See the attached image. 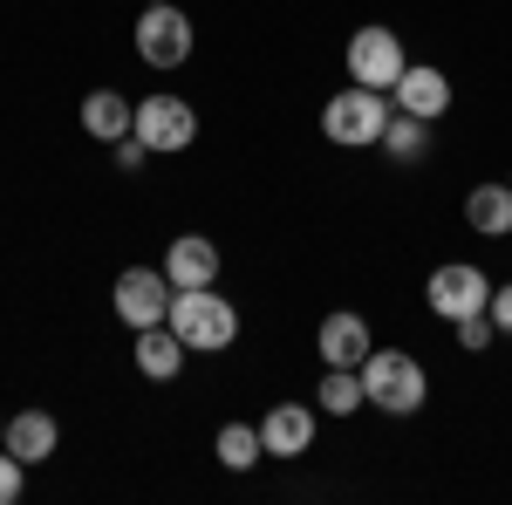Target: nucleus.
<instances>
[{
    "label": "nucleus",
    "instance_id": "0eeeda50",
    "mask_svg": "<svg viewBox=\"0 0 512 505\" xmlns=\"http://www.w3.org/2000/svg\"><path fill=\"white\" fill-rule=\"evenodd\" d=\"M171 294H178V287L164 280V267H123L110 301H117V314L130 328H158L164 314H171Z\"/></svg>",
    "mask_w": 512,
    "mask_h": 505
},
{
    "label": "nucleus",
    "instance_id": "2eb2a0df",
    "mask_svg": "<svg viewBox=\"0 0 512 505\" xmlns=\"http://www.w3.org/2000/svg\"><path fill=\"white\" fill-rule=\"evenodd\" d=\"M185 342L171 335V321H158V328H137V369L151 376V383H171L178 369H185Z\"/></svg>",
    "mask_w": 512,
    "mask_h": 505
},
{
    "label": "nucleus",
    "instance_id": "f03ea898",
    "mask_svg": "<svg viewBox=\"0 0 512 505\" xmlns=\"http://www.w3.org/2000/svg\"><path fill=\"white\" fill-rule=\"evenodd\" d=\"M362 396L376 403V410H390V417H417L424 410V396H431V376H424V362L403 349H369L362 362Z\"/></svg>",
    "mask_w": 512,
    "mask_h": 505
},
{
    "label": "nucleus",
    "instance_id": "b1692460",
    "mask_svg": "<svg viewBox=\"0 0 512 505\" xmlns=\"http://www.w3.org/2000/svg\"><path fill=\"white\" fill-rule=\"evenodd\" d=\"M0 451H7V424H0Z\"/></svg>",
    "mask_w": 512,
    "mask_h": 505
},
{
    "label": "nucleus",
    "instance_id": "20e7f679",
    "mask_svg": "<svg viewBox=\"0 0 512 505\" xmlns=\"http://www.w3.org/2000/svg\"><path fill=\"white\" fill-rule=\"evenodd\" d=\"M192 41H198V28L185 21V7H171V0H151L137 14V55L151 69H185L192 62Z\"/></svg>",
    "mask_w": 512,
    "mask_h": 505
},
{
    "label": "nucleus",
    "instance_id": "f8f14e48",
    "mask_svg": "<svg viewBox=\"0 0 512 505\" xmlns=\"http://www.w3.org/2000/svg\"><path fill=\"white\" fill-rule=\"evenodd\" d=\"M315 349H321L328 369H362L376 342H369V321H362V314H328L321 335H315Z\"/></svg>",
    "mask_w": 512,
    "mask_h": 505
},
{
    "label": "nucleus",
    "instance_id": "aec40b11",
    "mask_svg": "<svg viewBox=\"0 0 512 505\" xmlns=\"http://www.w3.org/2000/svg\"><path fill=\"white\" fill-rule=\"evenodd\" d=\"M451 328H458V349H492V335H499V328H492V314H465V321H451Z\"/></svg>",
    "mask_w": 512,
    "mask_h": 505
},
{
    "label": "nucleus",
    "instance_id": "4be33fe9",
    "mask_svg": "<svg viewBox=\"0 0 512 505\" xmlns=\"http://www.w3.org/2000/svg\"><path fill=\"white\" fill-rule=\"evenodd\" d=\"M110 151H117V164H123V171H144V157H158L151 144H144V137H137V130H130V137H117Z\"/></svg>",
    "mask_w": 512,
    "mask_h": 505
},
{
    "label": "nucleus",
    "instance_id": "412c9836",
    "mask_svg": "<svg viewBox=\"0 0 512 505\" xmlns=\"http://www.w3.org/2000/svg\"><path fill=\"white\" fill-rule=\"evenodd\" d=\"M21 485H28V465H21L14 451H0V505L21 499Z\"/></svg>",
    "mask_w": 512,
    "mask_h": 505
},
{
    "label": "nucleus",
    "instance_id": "6ab92c4d",
    "mask_svg": "<svg viewBox=\"0 0 512 505\" xmlns=\"http://www.w3.org/2000/svg\"><path fill=\"white\" fill-rule=\"evenodd\" d=\"M260 458H267L260 424H226V430H219V465H226V471H253Z\"/></svg>",
    "mask_w": 512,
    "mask_h": 505
},
{
    "label": "nucleus",
    "instance_id": "39448f33",
    "mask_svg": "<svg viewBox=\"0 0 512 505\" xmlns=\"http://www.w3.org/2000/svg\"><path fill=\"white\" fill-rule=\"evenodd\" d=\"M424 301H431L437 321H465V314H485V308H492V280H485L472 260H451V267L431 273Z\"/></svg>",
    "mask_w": 512,
    "mask_h": 505
},
{
    "label": "nucleus",
    "instance_id": "6e6552de",
    "mask_svg": "<svg viewBox=\"0 0 512 505\" xmlns=\"http://www.w3.org/2000/svg\"><path fill=\"white\" fill-rule=\"evenodd\" d=\"M137 137H144V144H151V151H185V144H192L198 137V110L192 103H185V96H144V103H137Z\"/></svg>",
    "mask_w": 512,
    "mask_h": 505
},
{
    "label": "nucleus",
    "instance_id": "4468645a",
    "mask_svg": "<svg viewBox=\"0 0 512 505\" xmlns=\"http://www.w3.org/2000/svg\"><path fill=\"white\" fill-rule=\"evenodd\" d=\"M82 130H89L96 144H117V137L137 130V110L123 103L117 89H89V96H82Z\"/></svg>",
    "mask_w": 512,
    "mask_h": 505
},
{
    "label": "nucleus",
    "instance_id": "a211bd4d",
    "mask_svg": "<svg viewBox=\"0 0 512 505\" xmlns=\"http://www.w3.org/2000/svg\"><path fill=\"white\" fill-rule=\"evenodd\" d=\"M383 151L403 157V164H417V157L431 151V123H424V117H410V110H396L390 130H383Z\"/></svg>",
    "mask_w": 512,
    "mask_h": 505
},
{
    "label": "nucleus",
    "instance_id": "5701e85b",
    "mask_svg": "<svg viewBox=\"0 0 512 505\" xmlns=\"http://www.w3.org/2000/svg\"><path fill=\"white\" fill-rule=\"evenodd\" d=\"M485 314H492L499 335H512V280H506V287H492V308H485Z\"/></svg>",
    "mask_w": 512,
    "mask_h": 505
},
{
    "label": "nucleus",
    "instance_id": "ddd939ff",
    "mask_svg": "<svg viewBox=\"0 0 512 505\" xmlns=\"http://www.w3.org/2000/svg\"><path fill=\"white\" fill-rule=\"evenodd\" d=\"M55 444H62V424H55L48 410H21V417H7V451H14L21 465L55 458Z\"/></svg>",
    "mask_w": 512,
    "mask_h": 505
},
{
    "label": "nucleus",
    "instance_id": "f257e3e1",
    "mask_svg": "<svg viewBox=\"0 0 512 505\" xmlns=\"http://www.w3.org/2000/svg\"><path fill=\"white\" fill-rule=\"evenodd\" d=\"M164 321H171V335H178L192 355H219V349L239 342V308L226 301V294H212V287H178Z\"/></svg>",
    "mask_w": 512,
    "mask_h": 505
},
{
    "label": "nucleus",
    "instance_id": "f3484780",
    "mask_svg": "<svg viewBox=\"0 0 512 505\" xmlns=\"http://www.w3.org/2000/svg\"><path fill=\"white\" fill-rule=\"evenodd\" d=\"M315 403L328 410V417H355V410L369 403V396H362V369H328V376H321V396H315Z\"/></svg>",
    "mask_w": 512,
    "mask_h": 505
},
{
    "label": "nucleus",
    "instance_id": "7ed1b4c3",
    "mask_svg": "<svg viewBox=\"0 0 512 505\" xmlns=\"http://www.w3.org/2000/svg\"><path fill=\"white\" fill-rule=\"evenodd\" d=\"M390 89H362L349 82L328 110H321V137L328 144H342V151H362V144H383V130H390Z\"/></svg>",
    "mask_w": 512,
    "mask_h": 505
},
{
    "label": "nucleus",
    "instance_id": "dca6fc26",
    "mask_svg": "<svg viewBox=\"0 0 512 505\" xmlns=\"http://www.w3.org/2000/svg\"><path fill=\"white\" fill-rule=\"evenodd\" d=\"M465 226L485 239H512V185H472L465 198Z\"/></svg>",
    "mask_w": 512,
    "mask_h": 505
},
{
    "label": "nucleus",
    "instance_id": "9d476101",
    "mask_svg": "<svg viewBox=\"0 0 512 505\" xmlns=\"http://www.w3.org/2000/svg\"><path fill=\"white\" fill-rule=\"evenodd\" d=\"M164 280L171 287H212L219 280V246L205 233H178L164 246Z\"/></svg>",
    "mask_w": 512,
    "mask_h": 505
},
{
    "label": "nucleus",
    "instance_id": "423d86ee",
    "mask_svg": "<svg viewBox=\"0 0 512 505\" xmlns=\"http://www.w3.org/2000/svg\"><path fill=\"white\" fill-rule=\"evenodd\" d=\"M403 69H410V62H403V41H396L383 21H369V28L349 35V76L362 82V89H396Z\"/></svg>",
    "mask_w": 512,
    "mask_h": 505
},
{
    "label": "nucleus",
    "instance_id": "1a4fd4ad",
    "mask_svg": "<svg viewBox=\"0 0 512 505\" xmlns=\"http://www.w3.org/2000/svg\"><path fill=\"white\" fill-rule=\"evenodd\" d=\"M396 110L437 123L444 110H451V76H444V69H431V62H410V69L396 76Z\"/></svg>",
    "mask_w": 512,
    "mask_h": 505
},
{
    "label": "nucleus",
    "instance_id": "9b49d317",
    "mask_svg": "<svg viewBox=\"0 0 512 505\" xmlns=\"http://www.w3.org/2000/svg\"><path fill=\"white\" fill-rule=\"evenodd\" d=\"M260 444H267V458H301L315 444V410L308 403H274L260 417Z\"/></svg>",
    "mask_w": 512,
    "mask_h": 505
},
{
    "label": "nucleus",
    "instance_id": "393cba45",
    "mask_svg": "<svg viewBox=\"0 0 512 505\" xmlns=\"http://www.w3.org/2000/svg\"><path fill=\"white\" fill-rule=\"evenodd\" d=\"M144 7H151V0H144Z\"/></svg>",
    "mask_w": 512,
    "mask_h": 505
}]
</instances>
